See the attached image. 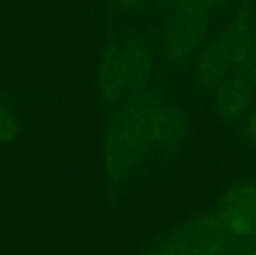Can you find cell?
<instances>
[{
	"label": "cell",
	"mask_w": 256,
	"mask_h": 255,
	"mask_svg": "<svg viewBox=\"0 0 256 255\" xmlns=\"http://www.w3.org/2000/svg\"><path fill=\"white\" fill-rule=\"evenodd\" d=\"M242 135L248 144L256 148V109L252 110L242 120Z\"/></svg>",
	"instance_id": "10"
},
{
	"label": "cell",
	"mask_w": 256,
	"mask_h": 255,
	"mask_svg": "<svg viewBox=\"0 0 256 255\" xmlns=\"http://www.w3.org/2000/svg\"><path fill=\"white\" fill-rule=\"evenodd\" d=\"M150 2H152V0H150Z\"/></svg>",
	"instance_id": "12"
},
{
	"label": "cell",
	"mask_w": 256,
	"mask_h": 255,
	"mask_svg": "<svg viewBox=\"0 0 256 255\" xmlns=\"http://www.w3.org/2000/svg\"><path fill=\"white\" fill-rule=\"evenodd\" d=\"M230 242L216 212H202L174 228L142 255H224Z\"/></svg>",
	"instance_id": "4"
},
{
	"label": "cell",
	"mask_w": 256,
	"mask_h": 255,
	"mask_svg": "<svg viewBox=\"0 0 256 255\" xmlns=\"http://www.w3.org/2000/svg\"><path fill=\"white\" fill-rule=\"evenodd\" d=\"M188 134L182 110L152 88H144L112 109L102 140L105 184L120 192L142 176L150 162L182 146Z\"/></svg>",
	"instance_id": "1"
},
{
	"label": "cell",
	"mask_w": 256,
	"mask_h": 255,
	"mask_svg": "<svg viewBox=\"0 0 256 255\" xmlns=\"http://www.w3.org/2000/svg\"><path fill=\"white\" fill-rule=\"evenodd\" d=\"M155 69V52L146 38L125 32L106 42L96 69V90L105 106L119 102L146 88Z\"/></svg>",
	"instance_id": "2"
},
{
	"label": "cell",
	"mask_w": 256,
	"mask_h": 255,
	"mask_svg": "<svg viewBox=\"0 0 256 255\" xmlns=\"http://www.w3.org/2000/svg\"><path fill=\"white\" fill-rule=\"evenodd\" d=\"M232 74H244L256 82V40L246 10H239L194 60V78L205 90H214Z\"/></svg>",
	"instance_id": "3"
},
{
	"label": "cell",
	"mask_w": 256,
	"mask_h": 255,
	"mask_svg": "<svg viewBox=\"0 0 256 255\" xmlns=\"http://www.w3.org/2000/svg\"><path fill=\"white\" fill-rule=\"evenodd\" d=\"M215 212L232 239L256 236V178L230 185Z\"/></svg>",
	"instance_id": "5"
},
{
	"label": "cell",
	"mask_w": 256,
	"mask_h": 255,
	"mask_svg": "<svg viewBox=\"0 0 256 255\" xmlns=\"http://www.w3.org/2000/svg\"><path fill=\"white\" fill-rule=\"evenodd\" d=\"M226 0H174V14L190 19L212 20Z\"/></svg>",
	"instance_id": "8"
},
{
	"label": "cell",
	"mask_w": 256,
	"mask_h": 255,
	"mask_svg": "<svg viewBox=\"0 0 256 255\" xmlns=\"http://www.w3.org/2000/svg\"><path fill=\"white\" fill-rule=\"evenodd\" d=\"M210 20L190 19L172 14L162 34V52L172 66H184L194 62L209 39Z\"/></svg>",
	"instance_id": "6"
},
{
	"label": "cell",
	"mask_w": 256,
	"mask_h": 255,
	"mask_svg": "<svg viewBox=\"0 0 256 255\" xmlns=\"http://www.w3.org/2000/svg\"><path fill=\"white\" fill-rule=\"evenodd\" d=\"M120 6L126 12H142L149 5L150 0H116Z\"/></svg>",
	"instance_id": "11"
},
{
	"label": "cell",
	"mask_w": 256,
	"mask_h": 255,
	"mask_svg": "<svg viewBox=\"0 0 256 255\" xmlns=\"http://www.w3.org/2000/svg\"><path fill=\"white\" fill-rule=\"evenodd\" d=\"M254 82L244 74H232L214 89V110L226 124H242L252 112Z\"/></svg>",
	"instance_id": "7"
},
{
	"label": "cell",
	"mask_w": 256,
	"mask_h": 255,
	"mask_svg": "<svg viewBox=\"0 0 256 255\" xmlns=\"http://www.w3.org/2000/svg\"><path fill=\"white\" fill-rule=\"evenodd\" d=\"M19 116L14 105L6 96L0 94V152L19 136Z\"/></svg>",
	"instance_id": "9"
}]
</instances>
